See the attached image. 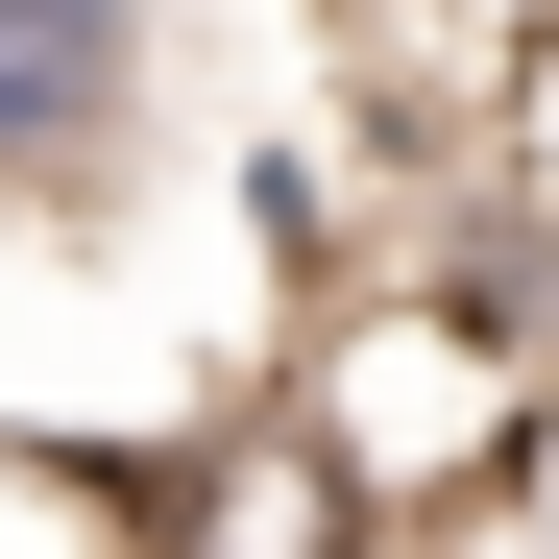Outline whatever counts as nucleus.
Masks as SVG:
<instances>
[{"instance_id":"f257e3e1","label":"nucleus","mask_w":559,"mask_h":559,"mask_svg":"<svg viewBox=\"0 0 559 559\" xmlns=\"http://www.w3.org/2000/svg\"><path fill=\"white\" fill-rule=\"evenodd\" d=\"M293 414L365 462V511H390V535H438V511L535 487L559 365H535V341H487L438 267H390V293H317V317H293Z\"/></svg>"},{"instance_id":"f03ea898","label":"nucleus","mask_w":559,"mask_h":559,"mask_svg":"<svg viewBox=\"0 0 559 559\" xmlns=\"http://www.w3.org/2000/svg\"><path fill=\"white\" fill-rule=\"evenodd\" d=\"M98 511H122L146 559H390L365 462L293 414V365H267V390H219V414H170V438H122Z\"/></svg>"},{"instance_id":"7ed1b4c3","label":"nucleus","mask_w":559,"mask_h":559,"mask_svg":"<svg viewBox=\"0 0 559 559\" xmlns=\"http://www.w3.org/2000/svg\"><path fill=\"white\" fill-rule=\"evenodd\" d=\"M146 122H170V0H0V243L122 219Z\"/></svg>"}]
</instances>
